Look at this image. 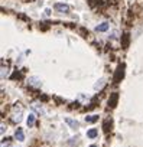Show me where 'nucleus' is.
I'll use <instances>...</instances> for the list:
<instances>
[{
    "instance_id": "nucleus-1",
    "label": "nucleus",
    "mask_w": 143,
    "mask_h": 147,
    "mask_svg": "<svg viewBox=\"0 0 143 147\" xmlns=\"http://www.w3.org/2000/svg\"><path fill=\"white\" fill-rule=\"evenodd\" d=\"M10 117H12V121H13V123H20V121H22V118H23V107H22L20 102H16V104L12 107Z\"/></svg>"
},
{
    "instance_id": "nucleus-2",
    "label": "nucleus",
    "mask_w": 143,
    "mask_h": 147,
    "mask_svg": "<svg viewBox=\"0 0 143 147\" xmlns=\"http://www.w3.org/2000/svg\"><path fill=\"white\" fill-rule=\"evenodd\" d=\"M54 9H55V12H58V13H64V15L69 13V6L65 5V3H56V5L54 6Z\"/></svg>"
},
{
    "instance_id": "nucleus-3",
    "label": "nucleus",
    "mask_w": 143,
    "mask_h": 147,
    "mask_svg": "<svg viewBox=\"0 0 143 147\" xmlns=\"http://www.w3.org/2000/svg\"><path fill=\"white\" fill-rule=\"evenodd\" d=\"M28 84H29L30 87L39 88V87L42 85V81H41V78H38V77H29V78H28Z\"/></svg>"
},
{
    "instance_id": "nucleus-4",
    "label": "nucleus",
    "mask_w": 143,
    "mask_h": 147,
    "mask_svg": "<svg viewBox=\"0 0 143 147\" xmlns=\"http://www.w3.org/2000/svg\"><path fill=\"white\" fill-rule=\"evenodd\" d=\"M124 75V65H119L117 68V72H116V75H114V82H119Z\"/></svg>"
},
{
    "instance_id": "nucleus-5",
    "label": "nucleus",
    "mask_w": 143,
    "mask_h": 147,
    "mask_svg": "<svg viewBox=\"0 0 143 147\" xmlns=\"http://www.w3.org/2000/svg\"><path fill=\"white\" fill-rule=\"evenodd\" d=\"M65 123H66L71 128H73V130H78V128H80V123H78L77 120H73V118L66 117V118H65Z\"/></svg>"
},
{
    "instance_id": "nucleus-6",
    "label": "nucleus",
    "mask_w": 143,
    "mask_h": 147,
    "mask_svg": "<svg viewBox=\"0 0 143 147\" xmlns=\"http://www.w3.org/2000/svg\"><path fill=\"white\" fill-rule=\"evenodd\" d=\"M32 110H33L36 114H39V115H43V114H45V110H43V107H42L39 102H33V104H32Z\"/></svg>"
},
{
    "instance_id": "nucleus-7",
    "label": "nucleus",
    "mask_w": 143,
    "mask_h": 147,
    "mask_svg": "<svg viewBox=\"0 0 143 147\" xmlns=\"http://www.w3.org/2000/svg\"><path fill=\"white\" fill-rule=\"evenodd\" d=\"M15 138H16L18 141H23V140H25V133H23L22 128H18V130H16V133H15Z\"/></svg>"
},
{
    "instance_id": "nucleus-8",
    "label": "nucleus",
    "mask_w": 143,
    "mask_h": 147,
    "mask_svg": "<svg viewBox=\"0 0 143 147\" xmlns=\"http://www.w3.org/2000/svg\"><path fill=\"white\" fill-rule=\"evenodd\" d=\"M108 28H110L108 23H107V22H103L101 25H98V26L96 28V30H97V32H106V30H108Z\"/></svg>"
},
{
    "instance_id": "nucleus-9",
    "label": "nucleus",
    "mask_w": 143,
    "mask_h": 147,
    "mask_svg": "<svg viewBox=\"0 0 143 147\" xmlns=\"http://www.w3.org/2000/svg\"><path fill=\"white\" fill-rule=\"evenodd\" d=\"M117 98H119V95H117V94H113V95L108 98V105L114 108V107H116V104H117Z\"/></svg>"
},
{
    "instance_id": "nucleus-10",
    "label": "nucleus",
    "mask_w": 143,
    "mask_h": 147,
    "mask_svg": "<svg viewBox=\"0 0 143 147\" xmlns=\"http://www.w3.org/2000/svg\"><path fill=\"white\" fill-rule=\"evenodd\" d=\"M97 136H98V130L97 128H91V130L87 131V137H90V138H94Z\"/></svg>"
},
{
    "instance_id": "nucleus-11",
    "label": "nucleus",
    "mask_w": 143,
    "mask_h": 147,
    "mask_svg": "<svg viewBox=\"0 0 143 147\" xmlns=\"http://www.w3.org/2000/svg\"><path fill=\"white\" fill-rule=\"evenodd\" d=\"M104 85H106V80H100V81H97V84L94 85V90L98 91V90H101Z\"/></svg>"
},
{
    "instance_id": "nucleus-12",
    "label": "nucleus",
    "mask_w": 143,
    "mask_h": 147,
    "mask_svg": "<svg viewBox=\"0 0 143 147\" xmlns=\"http://www.w3.org/2000/svg\"><path fill=\"white\" fill-rule=\"evenodd\" d=\"M26 123H28V125H29V127H32V125L35 124V114H29V117H28Z\"/></svg>"
},
{
    "instance_id": "nucleus-13",
    "label": "nucleus",
    "mask_w": 143,
    "mask_h": 147,
    "mask_svg": "<svg viewBox=\"0 0 143 147\" xmlns=\"http://www.w3.org/2000/svg\"><path fill=\"white\" fill-rule=\"evenodd\" d=\"M97 120H98V115H96V114H94V115H88V117H85V121H87V123H96Z\"/></svg>"
},
{
    "instance_id": "nucleus-14",
    "label": "nucleus",
    "mask_w": 143,
    "mask_h": 147,
    "mask_svg": "<svg viewBox=\"0 0 143 147\" xmlns=\"http://www.w3.org/2000/svg\"><path fill=\"white\" fill-rule=\"evenodd\" d=\"M7 74H9V69H7V68H5V65H2V78L7 77Z\"/></svg>"
},
{
    "instance_id": "nucleus-15",
    "label": "nucleus",
    "mask_w": 143,
    "mask_h": 147,
    "mask_svg": "<svg viewBox=\"0 0 143 147\" xmlns=\"http://www.w3.org/2000/svg\"><path fill=\"white\" fill-rule=\"evenodd\" d=\"M2 147H12V143H10L9 140H7V141L3 140V141H2Z\"/></svg>"
},
{
    "instance_id": "nucleus-16",
    "label": "nucleus",
    "mask_w": 143,
    "mask_h": 147,
    "mask_svg": "<svg viewBox=\"0 0 143 147\" xmlns=\"http://www.w3.org/2000/svg\"><path fill=\"white\" fill-rule=\"evenodd\" d=\"M5 130H6V127H5V124H2V130H0V131H2V134L5 133Z\"/></svg>"
},
{
    "instance_id": "nucleus-17",
    "label": "nucleus",
    "mask_w": 143,
    "mask_h": 147,
    "mask_svg": "<svg viewBox=\"0 0 143 147\" xmlns=\"http://www.w3.org/2000/svg\"><path fill=\"white\" fill-rule=\"evenodd\" d=\"M90 147H97V146H96V144H91V146H90Z\"/></svg>"
}]
</instances>
